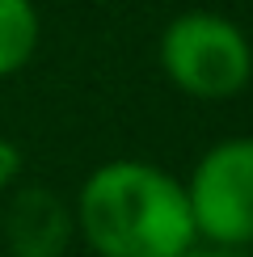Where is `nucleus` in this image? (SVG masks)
<instances>
[{
	"label": "nucleus",
	"mask_w": 253,
	"mask_h": 257,
	"mask_svg": "<svg viewBox=\"0 0 253 257\" xmlns=\"http://www.w3.org/2000/svg\"><path fill=\"white\" fill-rule=\"evenodd\" d=\"M72 223L97 257H177L190 249L186 186L152 160H105L80 181Z\"/></svg>",
	"instance_id": "f257e3e1"
},
{
	"label": "nucleus",
	"mask_w": 253,
	"mask_h": 257,
	"mask_svg": "<svg viewBox=\"0 0 253 257\" xmlns=\"http://www.w3.org/2000/svg\"><path fill=\"white\" fill-rule=\"evenodd\" d=\"M156 59L169 84L198 101H228L253 80V47L245 30L211 9L177 13L161 34Z\"/></svg>",
	"instance_id": "f03ea898"
},
{
	"label": "nucleus",
	"mask_w": 253,
	"mask_h": 257,
	"mask_svg": "<svg viewBox=\"0 0 253 257\" xmlns=\"http://www.w3.org/2000/svg\"><path fill=\"white\" fill-rule=\"evenodd\" d=\"M182 186L198 240L236 253L253 249V135L211 144Z\"/></svg>",
	"instance_id": "7ed1b4c3"
},
{
	"label": "nucleus",
	"mask_w": 253,
	"mask_h": 257,
	"mask_svg": "<svg viewBox=\"0 0 253 257\" xmlns=\"http://www.w3.org/2000/svg\"><path fill=\"white\" fill-rule=\"evenodd\" d=\"M72 211L59 194L42 186H30L13 194L5 211V240L13 257H59L72 236Z\"/></svg>",
	"instance_id": "20e7f679"
},
{
	"label": "nucleus",
	"mask_w": 253,
	"mask_h": 257,
	"mask_svg": "<svg viewBox=\"0 0 253 257\" xmlns=\"http://www.w3.org/2000/svg\"><path fill=\"white\" fill-rule=\"evenodd\" d=\"M42 21L34 0H0V80L17 76L38 51Z\"/></svg>",
	"instance_id": "39448f33"
},
{
	"label": "nucleus",
	"mask_w": 253,
	"mask_h": 257,
	"mask_svg": "<svg viewBox=\"0 0 253 257\" xmlns=\"http://www.w3.org/2000/svg\"><path fill=\"white\" fill-rule=\"evenodd\" d=\"M21 169H26V156H21V148H17L9 135H0V190L13 186V181L21 177Z\"/></svg>",
	"instance_id": "423d86ee"
},
{
	"label": "nucleus",
	"mask_w": 253,
	"mask_h": 257,
	"mask_svg": "<svg viewBox=\"0 0 253 257\" xmlns=\"http://www.w3.org/2000/svg\"><path fill=\"white\" fill-rule=\"evenodd\" d=\"M177 257H249V253H236V249H219V244L194 240V244H190V249H182Z\"/></svg>",
	"instance_id": "0eeeda50"
}]
</instances>
